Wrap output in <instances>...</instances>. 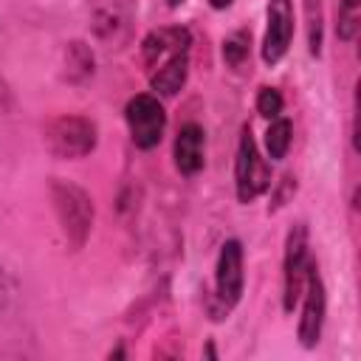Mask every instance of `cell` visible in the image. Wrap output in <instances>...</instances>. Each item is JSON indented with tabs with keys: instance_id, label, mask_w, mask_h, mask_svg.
<instances>
[{
	"instance_id": "52a82bcc",
	"label": "cell",
	"mask_w": 361,
	"mask_h": 361,
	"mask_svg": "<svg viewBox=\"0 0 361 361\" xmlns=\"http://www.w3.org/2000/svg\"><path fill=\"white\" fill-rule=\"evenodd\" d=\"M214 288H217V302L228 313L243 293V248L237 240L223 243L220 257H217V274H214Z\"/></svg>"
},
{
	"instance_id": "ba28073f",
	"label": "cell",
	"mask_w": 361,
	"mask_h": 361,
	"mask_svg": "<svg viewBox=\"0 0 361 361\" xmlns=\"http://www.w3.org/2000/svg\"><path fill=\"white\" fill-rule=\"evenodd\" d=\"M293 37V3L290 0H268V28L262 39L265 65H276Z\"/></svg>"
},
{
	"instance_id": "9c48e42d",
	"label": "cell",
	"mask_w": 361,
	"mask_h": 361,
	"mask_svg": "<svg viewBox=\"0 0 361 361\" xmlns=\"http://www.w3.org/2000/svg\"><path fill=\"white\" fill-rule=\"evenodd\" d=\"M192 45V37L186 28L175 25V28H158L144 39V62L149 68V73L155 68H161L166 59H172L175 54H186Z\"/></svg>"
},
{
	"instance_id": "6da1fadb",
	"label": "cell",
	"mask_w": 361,
	"mask_h": 361,
	"mask_svg": "<svg viewBox=\"0 0 361 361\" xmlns=\"http://www.w3.org/2000/svg\"><path fill=\"white\" fill-rule=\"evenodd\" d=\"M51 200L59 217V226L68 237V243L73 248H82L90 226H93V200L85 189H79L76 183L68 180H54L51 183Z\"/></svg>"
},
{
	"instance_id": "8fae6325",
	"label": "cell",
	"mask_w": 361,
	"mask_h": 361,
	"mask_svg": "<svg viewBox=\"0 0 361 361\" xmlns=\"http://www.w3.org/2000/svg\"><path fill=\"white\" fill-rule=\"evenodd\" d=\"M186 73H189V51L186 54H175L172 59H166L161 68H155L149 73V82L152 87L161 93V96H175L183 82H186Z\"/></svg>"
},
{
	"instance_id": "2e32d148",
	"label": "cell",
	"mask_w": 361,
	"mask_h": 361,
	"mask_svg": "<svg viewBox=\"0 0 361 361\" xmlns=\"http://www.w3.org/2000/svg\"><path fill=\"white\" fill-rule=\"evenodd\" d=\"M8 299H11V282H8L6 271L0 268V316H3L6 307H8Z\"/></svg>"
},
{
	"instance_id": "30bf717a",
	"label": "cell",
	"mask_w": 361,
	"mask_h": 361,
	"mask_svg": "<svg viewBox=\"0 0 361 361\" xmlns=\"http://www.w3.org/2000/svg\"><path fill=\"white\" fill-rule=\"evenodd\" d=\"M203 130L197 124H183L175 138V166L180 175H197L203 169Z\"/></svg>"
},
{
	"instance_id": "5bb4252c",
	"label": "cell",
	"mask_w": 361,
	"mask_h": 361,
	"mask_svg": "<svg viewBox=\"0 0 361 361\" xmlns=\"http://www.w3.org/2000/svg\"><path fill=\"white\" fill-rule=\"evenodd\" d=\"M248 45H251V37L245 31H234L226 42H223V59L231 65V68H240L248 56Z\"/></svg>"
},
{
	"instance_id": "4fadbf2b",
	"label": "cell",
	"mask_w": 361,
	"mask_h": 361,
	"mask_svg": "<svg viewBox=\"0 0 361 361\" xmlns=\"http://www.w3.org/2000/svg\"><path fill=\"white\" fill-rule=\"evenodd\" d=\"M361 28V0H341L338 8V37L341 39H355Z\"/></svg>"
},
{
	"instance_id": "7a4b0ae2",
	"label": "cell",
	"mask_w": 361,
	"mask_h": 361,
	"mask_svg": "<svg viewBox=\"0 0 361 361\" xmlns=\"http://www.w3.org/2000/svg\"><path fill=\"white\" fill-rule=\"evenodd\" d=\"M45 144L56 158H85L96 147V124L82 116H59L45 127Z\"/></svg>"
},
{
	"instance_id": "3957f363",
	"label": "cell",
	"mask_w": 361,
	"mask_h": 361,
	"mask_svg": "<svg viewBox=\"0 0 361 361\" xmlns=\"http://www.w3.org/2000/svg\"><path fill=\"white\" fill-rule=\"evenodd\" d=\"M234 180H237V197L240 203H248L259 197L271 186V166L257 149V141L248 127H243L240 147H237V164H234Z\"/></svg>"
},
{
	"instance_id": "8992f818",
	"label": "cell",
	"mask_w": 361,
	"mask_h": 361,
	"mask_svg": "<svg viewBox=\"0 0 361 361\" xmlns=\"http://www.w3.org/2000/svg\"><path fill=\"white\" fill-rule=\"evenodd\" d=\"M305 305H302V319H299V341L302 347H316L324 324V310H327V296H324V282L319 276V268L310 262L307 279H305Z\"/></svg>"
},
{
	"instance_id": "5b68a950",
	"label": "cell",
	"mask_w": 361,
	"mask_h": 361,
	"mask_svg": "<svg viewBox=\"0 0 361 361\" xmlns=\"http://www.w3.org/2000/svg\"><path fill=\"white\" fill-rule=\"evenodd\" d=\"M307 268H310V257H307V228L299 223L290 228L288 243H285V293H282V305L290 313L293 305L302 299L305 290V279H307Z\"/></svg>"
},
{
	"instance_id": "e0dca14e",
	"label": "cell",
	"mask_w": 361,
	"mask_h": 361,
	"mask_svg": "<svg viewBox=\"0 0 361 361\" xmlns=\"http://www.w3.org/2000/svg\"><path fill=\"white\" fill-rule=\"evenodd\" d=\"M212 3V8H228L231 6V0H209Z\"/></svg>"
},
{
	"instance_id": "277c9868",
	"label": "cell",
	"mask_w": 361,
	"mask_h": 361,
	"mask_svg": "<svg viewBox=\"0 0 361 361\" xmlns=\"http://www.w3.org/2000/svg\"><path fill=\"white\" fill-rule=\"evenodd\" d=\"M127 127H130V138L138 149H152L158 147L161 135H164V127H166V113L161 107V102L155 96H133L127 102Z\"/></svg>"
},
{
	"instance_id": "7c38bea8",
	"label": "cell",
	"mask_w": 361,
	"mask_h": 361,
	"mask_svg": "<svg viewBox=\"0 0 361 361\" xmlns=\"http://www.w3.org/2000/svg\"><path fill=\"white\" fill-rule=\"evenodd\" d=\"M290 135H293L290 121L276 116L274 124H271L268 133H265V147H268V155H271L274 161L285 158V152H288V147H290Z\"/></svg>"
},
{
	"instance_id": "9a60e30c",
	"label": "cell",
	"mask_w": 361,
	"mask_h": 361,
	"mask_svg": "<svg viewBox=\"0 0 361 361\" xmlns=\"http://www.w3.org/2000/svg\"><path fill=\"white\" fill-rule=\"evenodd\" d=\"M257 110H259V116H265V118H276V116L282 113V96H279V90L262 87L259 96H257Z\"/></svg>"
}]
</instances>
